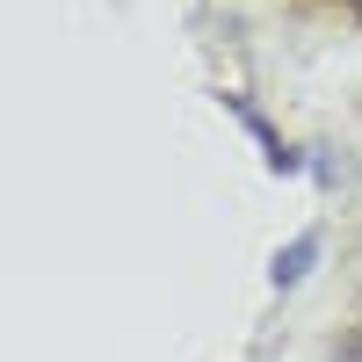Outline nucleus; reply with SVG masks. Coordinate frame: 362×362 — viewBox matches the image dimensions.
I'll list each match as a JSON object with an SVG mask.
<instances>
[{
  "label": "nucleus",
  "instance_id": "f03ea898",
  "mask_svg": "<svg viewBox=\"0 0 362 362\" xmlns=\"http://www.w3.org/2000/svg\"><path fill=\"white\" fill-rule=\"evenodd\" d=\"M225 109H232V116H239V124H247V131L261 138V160H268V167H276V174H297V167H305V160H297V153H290V145H283L276 131H268V116H261L254 102H239V95H225Z\"/></svg>",
  "mask_w": 362,
  "mask_h": 362
},
{
  "label": "nucleus",
  "instance_id": "f257e3e1",
  "mask_svg": "<svg viewBox=\"0 0 362 362\" xmlns=\"http://www.w3.org/2000/svg\"><path fill=\"white\" fill-rule=\"evenodd\" d=\"M319 254H326V232H297L290 247L276 254V268H268V283H276V290H297V283L312 276V261H319Z\"/></svg>",
  "mask_w": 362,
  "mask_h": 362
}]
</instances>
